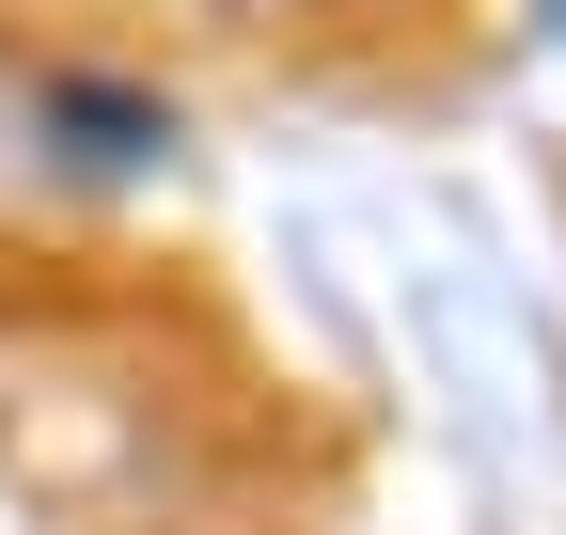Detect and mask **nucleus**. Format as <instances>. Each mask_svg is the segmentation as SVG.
I'll use <instances>...</instances> for the list:
<instances>
[{"label": "nucleus", "mask_w": 566, "mask_h": 535, "mask_svg": "<svg viewBox=\"0 0 566 535\" xmlns=\"http://www.w3.org/2000/svg\"><path fill=\"white\" fill-rule=\"evenodd\" d=\"M32 143H48L63 174H158V158H174V95L48 63V80H32Z\"/></svg>", "instance_id": "nucleus-1"}, {"label": "nucleus", "mask_w": 566, "mask_h": 535, "mask_svg": "<svg viewBox=\"0 0 566 535\" xmlns=\"http://www.w3.org/2000/svg\"><path fill=\"white\" fill-rule=\"evenodd\" d=\"M551 17H566V0H551Z\"/></svg>", "instance_id": "nucleus-2"}]
</instances>
